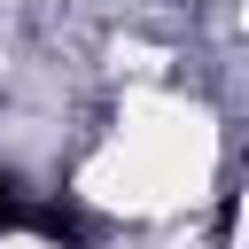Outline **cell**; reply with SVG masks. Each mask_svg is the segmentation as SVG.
Here are the masks:
<instances>
[{"mask_svg": "<svg viewBox=\"0 0 249 249\" xmlns=\"http://www.w3.org/2000/svg\"><path fill=\"white\" fill-rule=\"evenodd\" d=\"M0 233H23V195H16V179H0Z\"/></svg>", "mask_w": 249, "mask_h": 249, "instance_id": "cell-1", "label": "cell"}]
</instances>
